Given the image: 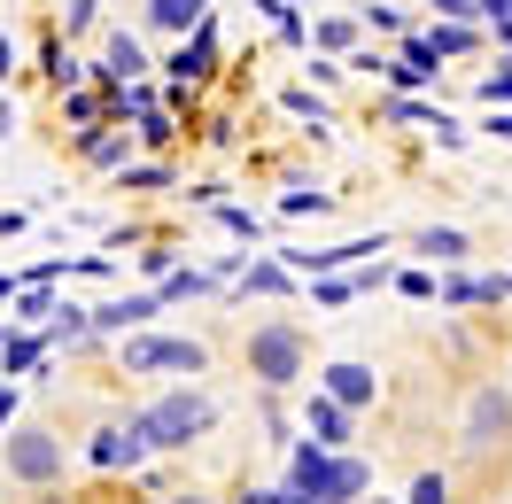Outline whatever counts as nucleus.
I'll return each mask as SVG.
<instances>
[{"label": "nucleus", "instance_id": "obj_1", "mask_svg": "<svg viewBox=\"0 0 512 504\" xmlns=\"http://www.w3.org/2000/svg\"><path fill=\"white\" fill-rule=\"evenodd\" d=\"M241 365L264 396H288L295 380L311 373V326H295V318H256L249 334H241Z\"/></svg>", "mask_w": 512, "mask_h": 504}, {"label": "nucleus", "instance_id": "obj_2", "mask_svg": "<svg viewBox=\"0 0 512 504\" xmlns=\"http://www.w3.org/2000/svg\"><path fill=\"white\" fill-rule=\"evenodd\" d=\"M70 481V442L32 419V427H0V489H16V497H32V489H55Z\"/></svg>", "mask_w": 512, "mask_h": 504}, {"label": "nucleus", "instance_id": "obj_3", "mask_svg": "<svg viewBox=\"0 0 512 504\" xmlns=\"http://www.w3.org/2000/svg\"><path fill=\"white\" fill-rule=\"evenodd\" d=\"M210 427H218V404H210L202 388H171V396L132 411V435L148 442V450H194Z\"/></svg>", "mask_w": 512, "mask_h": 504}, {"label": "nucleus", "instance_id": "obj_4", "mask_svg": "<svg viewBox=\"0 0 512 504\" xmlns=\"http://www.w3.org/2000/svg\"><path fill=\"white\" fill-rule=\"evenodd\" d=\"M288 481L303 489L311 504H357L373 489V466L357 458V450H326V442H295V466Z\"/></svg>", "mask_w": 512, "mask_h": 504}, {"label": "nucleus", "instance_id": "obj_5", "mask_svg": "<svg viewBox=\"0 0 512 504\" xmlns=\"http://www.w3.org/2000/svg\"><path fill=\"white\" fill-rule=\"evenodd\" d=\"M458 450L489 466L497 450H512V380H474L466 388V411H458Z\"/></svg>", "mask_w": 512, "mask_h": 504}, {"label": "nucleus", "instance_id": "obj_6", "mask_svg": "<svg viewBox=\"0 0 512 504\" xmlns=\"http://www.w3.org/2000/svg\"><path fill=\"white\" fill-rule=\"evenodd\" d=\"M117 365L125 373H210V349L179 342V334H117Z\"/></svg>", "mask_w": 512, "mask_h": 504}, {"label": "nucleus", "instance_id": "obj_7", "mask_svg": "<svg viewBox=\"0 0 512 504\" xmlns=\"http://www.w3.org/2000/svg\"><path fill=\"white\" fill-rule=\"evenodd\" d=\"M156 311H163L156 287H132V295H109V303L86 311V334H94V342H117V334H132V326H148Z\"/></svg>", "mask_w": 512, "mask_h": 504}, {"label": "nucleus", "instance_id": "obj_8", "mask_svg": "<svg viewBox=\"0 0 512 504\" xmlns=\"http://www.w3.org/2000/svg\"><path fill=\"white\" fill-rule=\"evenodd\" d=\"M319 388L342 411H365L373 396H381V373H373V365H357V357H342V365H326V373H319Z\"/></svg>", "mask_w": 512, "mask_h": 504}, {"label": "nucleus", "instance_id": "obj_9", "mask_svg": "<svg viewBox=\"0 0 512 504\" xmlns=\"http://www.w3.org/2000/svg\"><path fill=\"white\" fill-rule=\"evenodd\" d=\"M210 70H218V24H210V16H194V24H187V47L171 55V78L194 86V78H210Z\"/></svg>", "mask_w": 512, "mask_h": 504}, {"label": "nucleus", "instance_id": "obj_10", "mask_svg": "<svg viewBox=\"0 0 512 504\" xmlns=\"http://www.w3.org/2000/svg\"><path fill=\"white\" fill-rule=\"evenodd\" d=\"M303 427H311V442H326V450H350V411L334 404V396H303Z\"/></svg>", "mask_w": 512, "mask_h": 504}, {"label": "nucleus", "instance_id": "obj_11", "mask_svg": "<svg viewBox=\"0 0 512 504\" xmlns=\"http://www.w3.org/2000/svg\"><path fill=\"white\" fill-rule=\"evenodd\" d=\"M86 458H94L101 473H117V466H140V458H148V442L132 435V427H101V435H94V450H86Z\"/></svg>", "mask_w": 512, "mask_h": 504}, {"label": "nucleus", "instance_id": "obj_12", "mask_svg": "<svg viewBox=\"0 0 512 504\" xmlns=\"http://www.w3.org/2000/svg\"><path fill=\"white\" fill-rule=\"evenodd\" d=\"M78 156L101 163V171H125V163H132V140H125V132H101V125H78Z\"/></svg>", "mask_w": 512, "mask_h": 504}, {"label": "nucleus", "instance_id": "obj_13", "mask_svg": "<svg viewBox=\"0 0 512 504\" xmlns=\"http://www.w3.org/2000/svg\"><path fill=\"white\" fill-rule=\"evenodd\" d=\"M47 334H8V326H0V380H16V373H32L39 357H47Z\"/></svg>", "mask_w": 512, "mask_h": 504}, {"label": "nucleus", "instance_id": "obj_14", "mask_svg": "<svg viewBox=\"0 0 512 504\" xmlns=\"http://www.w3.org/2000/svg\"><path fill=\"white\" fill-rule=\"evenodd\" d=\"M443 311H474V303H505V280H435Z\"/></svg>", "mask_w": 512, "mask_h": 504}, {"label": "nucleus", "instance_id": "obj_15", "mask_svg": "<svg viewBox=\"0 0 512 504\" xmlns=\"http://www.w3.org/2000/svg\"><path fill=\"white\" fill-rule=\"evenodd\" d=\"M140 70H148L140 39H132V32H117V39H109V55H101V78H109V86H125V78H140Z\"/></svg>", "mask_w": 512, "mask_h": 504}, {"label": "nucleus", "instance_id": "obj_16", "mask_svg": "<svg viewBox=\"0 0 512 504\" xmlns=\"http://www.w3.org/2000/svg\"><path fill=\"white\" fill-rule=\"evenodd\" d=\"M233 280H241V295H249V303H256V295H288V264H241V272H233Z\"/></svg>", "mask_w": 512, "mask_h": 504}, {"label": "nucleus", "instance_id": "obj_17", "mask_svg": "<svg viewBox=\"0 0 512 504\" xmlns=\"http://www.w3.org/2000/svg\"><path fill=\"white\" fill-rule=\"evenodd\" d=\"M412 249L435 256V264H458V256H466V233H458V225H427V233H412Z\"/></svg>", "mask_w": 512, "mask_h": 504}, {"label": "nucleus", "instance_id": "obj_18", "mask_svg": "<svg viewBox=\"0 0 512 504\" xmlns=\"http://www.w3.org/2000/svg\"><path fill=\"white\" fill-rule=\"evenodd\" d=\"M427 39H435V55H474V47H481V24H450V16H443Z\"/></svg>", "mask_w": 512, "mask_h": 504}, {"label": "nucleus", "instance_id": "obj_19", "mask_svg": "<svg viewBox=\"0 0 512 504\" xmlns=\"http://www.w3.org/2000/svg\"><path fill=\"white\" fill-rule=\"evenodd\" d=\"M311 295H319L326 311H342V303H357V272H319V280H311Z\"/></svg>", "mask_w": 512, "mask_h": 504}, {"label": "nucleus", "instance_id": "obj_20", "mask_svg": "<svg viewBox=\"0 0 512 504\" xmlns=\"http://www.w3.org/2000/svg\"><path fill=\"white\" fill-rule=\"evenodd\" d=\"M210 287H218L210 272H163V287H156V295H163V303H179V295H210Z\"/></svg>", "mask_w": 512, "mask_h": 504}, {"label": "nucleus", "instance_id": "obj_21", "mask_svg": "<svg viewBox=\"0 0 512 504\" xmlns=\"http://www.w3.org/2000/svg\"><path fill=\"white\" fill-rule=\"evenodd\" d=\"M148 24H163V32H187L194 8H187V0H148Z\"/></svg>", "mask_w": 512, "mask_h": 504}, {"label": "nucleus", "instance_id": "obj_22", "mask_svg": "<svg viewBox=\"0 0 512 504\" xmlns=\"http://www.w3.org/2000/svg\"><path fill=\"white\" fill-rule=\"evenodd\" d=\"M171 132H179V117H171V109H148V117H140V140H148V148H163Z\"/></svg>", "mask_w": 512, "mask_h": 504}, {"label": "nucleus", "instance_id": "obj_23", "mask_svg": "<svg viewBox=\"0 0 512 504\" xmlns=\"http://www.w3.org/2000/svg\"><path fill=\"white\" fill-rule=\"evenodd\" d=\"M47 78H55V86H70V78H78V63H70L63 39H47Z\"/></svg>", "mask_w": 512, "mask_h": 504}, {"label": "nucleus", "instance_id": "obj_24", "mask_svg": "<svg viewBox=\"0 0 512 504\" xmlns=\"http://www.w3.org/2000/svg\"><path fill=\"white\" fill-rule=\"evenodd\" d=\"M125 187L132 194H156L163 187V163H125Z\"/></svg>", "mask_w": 512, "mask_h": 504}, {"label": "nucleus", "instance_id": "obj_25", "mask_svg": "<svg viewBox=\"0 0 512 504\" xmlns=\"http://www.w3.org/2000/svg\"><path fill=\"white\" fill-rule=\"evenodd\" d=\"M63 109H70V125H94V117H101V94H70V86H63Z\"/></svg>", "mask_w": 512, "mask_h": 504}, {"label": "nucleus", "instance_id": "obj_26", "mask_svg": "<svg viewBox=\"0 0 512 504\" xmlns=\"http://www.w3.org/2000/svg\"><path fill=\"white\" fill-rule=\"evenodd\" d=\"M412 504H450V481H443V473H419V481H412Z\"/></svg>", "mask_w": 512, "mask_h": 504}, {"label": "nucleus", "instance_id": "obj_27", "mask_svg": "<svg viewBox=\"0 0 512 504\" xmlns=\"http://www.w3.org/2000/svg\"><path fill=\"white\" fill-rule=\"evenodd\" d=\"M481 16H489V32L512 39V0H481Z\"/></svg>", "mask_w": 512, "mask_h": 504}, {"label": "nucleus", "instance_id": "obj_28", "mask_svg": "<svg viewBox=\"0 0 512 504\" xmlns=\"http://www.w3.org/2000/svg\"><path fill=\"white\" fill-rule=\"evenodd\" d=\"M481 101H489V109H497V101H512V70H489V78H481Z\"/></svg>", "mask_w": 512, "mask_h": 504}, {"label": "nucleus", "instance_id": "obj_29", "mask_svg": "<svg viewBox=\"0 0 512 504\" xmlns=\"http://www.w3.org/2000/svg\"><path fill=\"white\" fill-rule=\"evenodd\" d=\"M396 287H404L412 303H435V280H427V272H396Z\"/></svg>", "mask_w": 512, "mask_h": 504}, {"label": "nucleus", "instance_id": "obj_30", "mask_svg": "<svg viewBox=\"0 0 512 504\" xmlns=\"http://www.w3.org/2000/svg\"><path fill=\"white\" fill-rule=\"evenodd\" d=\"M350 39H357V24H342V16H326V24H319V47H350Z\"/></svg>", "mask_w": 512, "mask_h": 504}, {"label": "nucleus", "instance_id": "obj_31", "mask_svg": "<svg viewBox=\"0 0 512 504\" xmlns=\"http://www.w3.org/2000/svg\"><path fill=\"white\" fill-rule=\"evenodd\" d=\"M156 504H218V497H210V489H194V481H179V489H163Z\"/></svg>", "mask_w": 512, "mask_h": 504}, {"label": "nucleus", "instance_id": "obj_32", "mask_svg": "<svg viewBox=\"0 0 512 504\" xmlns=\"http://www.w3.org/2000/svg\"><path fill=\"white\" fill-rule=\"evenodd\" d=\"M435 16H450V24H474L481 0H435Z\"/></svg>", "mask_w": 512, "mask_h": 504}, {"label": "nucleus", "instance_id": "obj_33", "mask_svg": "<svg viewBox=\"0 0 512 504\" xmlns=\"http://www.w3.org/2000/svg\"><path fill=\"white\" fill-rule=\"evenodd\" d=\"M280 489H233V497H218V504H272Z\"/></svg>", "mask_w": 512, "mask_h": 504}, {"label": "nucleus", "instance_id": "obj_34", "mask_svg": "<svg viewBox=\"0 0 512 504\" xmlns=\"http://www.w3.org/2000/svg\"><path fill=\"white\" fill-rule=\"evenodd\" d=\"M24 504H86V497H63V481H55V489H32Z\"/></svg>", "mask_w": 512, "mask_h": 504}, {"label": "nucleus", "instance_id": "obj_35", "mask_svg": "<svg viewBox=\"0 0 512 504\" xmlns=\"http://www.w3.org/2000/svg\"><path fill=\"white\" fill-rule=\"evenodd\" d=\"M94 24V0H70V32H86Z\"/></svg>", "mask_w": 512, "mask_h": 504}, {"label": "nucleus", "instance_id": "obj_36", "mask_svg": "<svg viewBox=\"0 0 512 504\" xmlns=\"http://www.w3.org/2000/svg\"><path fill=\"white\" fill-rule=\"evenodd\" d=\"M8 70H16V39L0 32V86H8Z\"/></svg>", "mask_w": 512, "mask_h": 504}, {"label": "nucleus", "instance_id": "obj_37", "mask_svg": "<svg viewBox=\"0 0 512 504\" xmlns=\"http://www.w3.org/2000/svg\"><path fill=\"white\" fill-rule=\"evenodd\" d=\"M489 132H497V140H512V109H505V101H497V117H489Z\"/></svg>", "mask_w": 512, "mask_h": 504}, {"label": "nucleus", "instance_id": "obj_38", "mask_svg": "<svg viewBox=\"0 0 512 504\" xmlns=\"http://www.w3.org/2000/svg\"><path fill=\"white\" fill-rule=\"evenodd\" d=\"M272 504H311V497H303V489H295V481H280V497H272Z\"/></svg>", "mask_w": 512, "mask_h": 504}, {"label": "nucleus", "instance_id": "obj_39", "mask_svg": "<svg viewBox=\"0 0 512 504\" xmlns=\"http://www.w3.org/2000/svg\"><path fill=\"white\" fill-rule=\"evenodd\" d=\"M8 295H16V280H8V272H0V303H8Z\"/></svg>", "mask_w": 512, "mask_h": 504}, {"label": "nucleus", "instance_id": "obj_40", "mask_svg": "<svg viewBox=\"0 0 512 504\" xmlns=\"http://www.w3.org/2000/svg\"><path fill=\"white\" fill-rule=\"evenodd\" d=\"M187 8H194V16H210V0H187Z\"/></svg>", "mask_w": 512, "mask_h": 504}, {"label": "nucleus", "instance_id": "obj_41", "mask_svg": "<svg viewBox=\"0 0 512 504\" xmlns=\"http://www.w3.org/2000/svg\"><path fill=\"white\" fill-rule=\"evenodd\" d=\"M357 504H388V497H357Z\"/></svg>", "mask_w": 512, "mask_h": 504}, {"label": "nucleus", "instance_id": "obj_42", "mask_svg": "<svg viewBox=\"0 0 512 504\" xmlns=\"http://www.w3.org/2000/svg\"><path fill=\"white\" fill-rule=\"evenodd\" d=\"M505 295H512V272H505Z\"/></svg>", "mask_w": 512, "mask_h": 504}, {"label": "nucleus", "instance_id": "obj_43", "mask_svg": "<svg viewBox=\"0 0 512 504\" xmlns=\"http://www.w3.org/2000/svg\"><path fill=\"white\" fill-rule=\"evenodd\" d=\"M505 55H512V39H505Z\"/></svg>", "mask_w": 512, "mask_h": 504}]
</instances>
